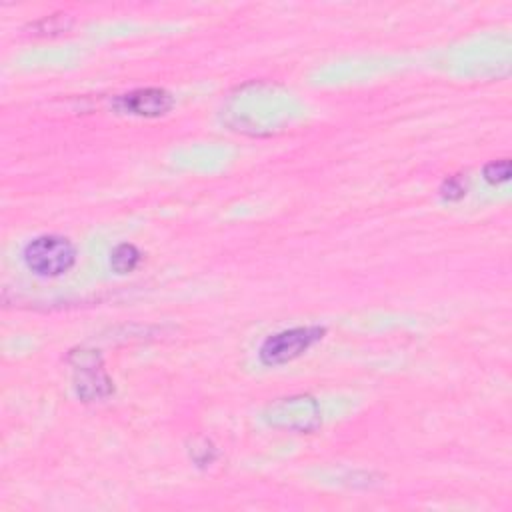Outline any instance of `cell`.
Masks as SVG:
<instances>
[{
    "label": "cell",
    "instance_id": "1",
    "mask_svg": "<svg viewBox=\"0 0 512 512\" xmlns=\"http://www.w3.org/2000/svg\"><path fill=\"white\" fill-rule=\"evenodd\" d=\"M24 264L30 272L42 278H56L66 274L76 262V248L66 236L42 234L32 238L22 252Z\"/></svg>",
    "mask_w": 512,
    "mask_h": 512
},
{
    "label": "cell",
    "instance_id": "2",
    "mask_svg": "<svg viewBox=\"0 0 512 512\" xmlns=\"http://www.w3.org/2000/svg\"><path fill=\"white\" fill-rule=\"evenodd\" d=\"M324 334H326L324 326H296V328L276 332L262 342L258 350V358L264 366L286 364L302 356Z\"/></svg>",
    "mask_w": 512,
    "mask_h": 512
},
{
    "label": "cell",
    "instance_id": "3",
    "mask_svg": "<svg viewBox=\"0 0 512 512\" xmlns=\"http://www.w3.org/2000/svg\"><path fill=\"white\" fill-rule=\"evenodd\" d=\"M68 362L74 366V388L84 402L102 400L114 392V384L102 368V358L94 350H72Z\"/></svg>",
    "mask_w": 512,
    "mask_h": 512
},
{
    "label": "cell",
    "instance_id": "4",
    "mask_svg": "<svg viewBox=\"0 0 512 512\" xmlns=\"http://www.w3.org/2000/svg\"><path fill=\"white\" fill-rule=\"evenodd\" d=\"M116 104L122 112L152 118V116H162L168 110H172L174 98L164 88H138L128 94L118 96Z\"/></svg>",
    "mask_w": 512,
    "mask_h": 512
},
{
    "label": "cell",
    "instance_id": "5",
    "mask_svg": "<svg viewBox=\"0 0 512 512\" xmlns=\"http://www.w3.org/2000/svg\"><path fill=\"white\" fill-rule=\"evenodd\" d=\"M140 258H142V254L134 244L122 242L110 252V266L116 274H126L138 266Z\"/></svg>",
    "mask_w": 512,
    "mask_h": 512
},
{
    "label": "cell",
    "instance_id": "6",
    "mask_svg": "<svg viewBox=\"0 0 512 512\" xmlns=\"http://www.w3.org/2000/svg\"><path fill=\"white\" fill-rule=\"evenodd\" d=\"M484 180L490 184H502L510 178V160L508 158H500V160H492L484 166L482 170Z\"/></svg>",
    "mask_w": 512,
    "mask_h": 512
},
{
    "label": "cell",
    "instance_id": "7",
    "mask_svg": "<svg viewBox=\"0 0 512 512\" xmlns=\"http://www.w3.org/2000/svg\"><path fill=\"white\" fill-rule=\"evenodd\" d=\"M440 194L444 200H460L466 194V182L460 174L456 176H448L442 186H440Z\"/></svg>",
    "mask_w": 512,
    "mask_h": 512
}]
</instances>
